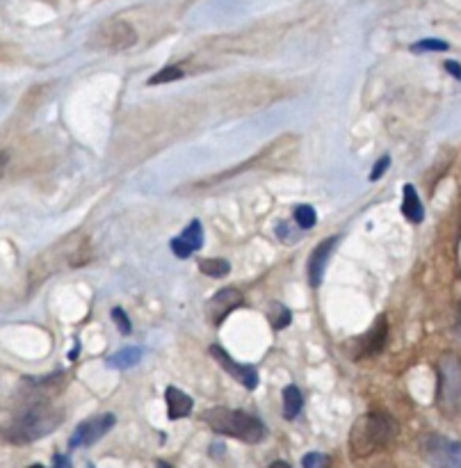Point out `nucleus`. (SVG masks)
Segmentation results:
<instances>
[{
	"instance_id": "19",
	"label": "nucleus",
	"mask_w": 461,
	"mask_h": 468,
	"mask_svg": "<svg viewBox=\"0 0 461 468\" xmlns=\"http://www.w3.org/2000/svg\"><path fill=\"white\" fill-rule=\"evenodd\" d=\"M181 238H183L194 251H196V249H201V247H203V227H201V222H199V220H192V222H190V227L183 229Z\"/></svg>"
},
{
	"instance_id": "11",
	"label": "nucleus",
	"mask_w": 461,
	"mask_h": 468,
	"mask_svg": "<svg viewBox=\"0 0 461 468\" xmlns=\"http://www.w3.org/2000/svg\"><path fill=\"white\" fill-rule=\"evenodd\" d=\"M338 242H341V236L327 238V240L320 242V245L313 249V254L308 256V284H310V288H320V284H322L327 263H329V258H331Z\"/></svg>"
},
{
	"instance_id": "29",
	"label": "nucleus",
	"mask_w": 461,
	"mask_h": 468,
	"mask_svg": "<svg viewBox=\"0 0 461 468\" xmlns=\"http://www.w3.org/2000/svg\"><path fill=\"white\" fill-rule=\"evenodd\" d=\"M270 468H293L288 462H281V460H277V462H272L270 464Z\"/></svg>"
},
{
	"instance_id": "24",
	"label": "nucleus",
	"mask_w": 461,
	"mask_h": 468,
	"mask_svg": "<svg viewBox=\"0 0 461 468\" xmlns=\"http://www.w3.org/2000/svg\"><path fill=\"white\" fill-rule=\"evenodd\" d=\"M302 466L304 468H329L331 466V460L322 453H308V455H304Z\"/></svg>"
},
{
	"instance_id": "10",
	"label": "nucleus",
	"mask_w": 461,
	"mask_h": 468,
	"mask_svg": "<svg viewBox=\"0 0 461 468\" xmlns=\"http://www.w3.org/2000/svg\"><path fill=\"white\" fill-rule=\"evenodd\" d=\"M210 357L217 361L220 366L227 370L235 381H240L247 391H256L258 388V370L253 368V366H242V363H238L227 350L222 348V345H213Z\"/></svg>"
},
{
	"instance_id": "18",
	"label": "nucleus",
	"mask_w": 461,
	"mask_h": 468,
	"mask_svg": "<svg viewBox=\"0 0 461 468\" xmlns=\"http://www.w3.org/2000/svg\"><path fill=\"white\" fill-rule=\"evenodd\" d=\"M295 224L302 231H308V229H313L315 224H317V213H315V208L313 205H297L295 208Z\"/></svg>"
},
{
	"instance_id": "12",
	"label": "nucleus",
	"mask_w": 461,
	"mask_h": 468,
	"mask_svg": "<svg viewBox=\"0 0 461 468\" xmlns=\"http://www.w3.org/2000/svg\"><path fill=\"white\" fill-rule=\"evenodd\" d=\"M165 402H167V416H169V420H178V418L190 416L192 409H194V400L187 396V393H183L181 388H176V386H167Z\"/></svg>"
},
{
	"instance_id": "20",
	"label": "nucleus",
	"mask_w": 461,
	"mask_h": 468,
	"mask_svg": "<svg viewBox=\"0 0 461 468\" xmlns=\"http://www.w3.org/2000/svg\"><path fill=\"white\" fill-rule=\"evenodd\" d=\"M185 76V69L181 67H163L156 76L149 78V85H163V82H174V80H181Z\"/></svg>"
},
{
	"instance_id": "28",
	"label": "nucleus",
	"mask_w": 461,
	"mask_h": 468,
	"mask_svg": "<svg viewBox=\"0 0 461 468\" xmlns=\"http://www.w3.org/2000/svg\"><path fill=\"white\" fill-rule=\"evenodd\" d=\"M446 69H448V73H453L457 80H461V64H459V62L448 60V62H446Z\"/></svg>"
},
{
	"instance_id": "32",
	"label": "nucleus",
	"mask_w": 461,
	"mask_h": 468,
	"mask_svg": "<svg viewBox=\"0 0 461 468\" xmlns=\"http://www.w3.org/2000/svg\"><path fill=\"white\" fill-rule=\"evenodd\" d=\"M27 468H44V466H39V464H34V466H27Z\"/></svg>"
},
{
	"instance_id": "9",
	"label": "nucleus",
	"mask_w": 461,
	"mask_h": 468,
	"mask_svg": "<svg viewBox=\"0 0 461 468\" xmlns=\"http://www.w3.org/2000/svg\"><path fill=\"white\" fill-rule=\"evenodd\" d=\"M242 302H244V297L238 288H233V286L222 288L208 299V304H206V320H208L213 327H220L235 308L242 306Z\"/></svg>"
},
{
	"instance_id": "31",
	"label": "nucleus",
	"mask_w": 461,
	"mask_h": 468,
	"mask_svg": "<svg viewBox=\"0 0 461 468\" xmlns=\"http://www.w3.org/2000/svg\"><path fill=\"white\" fill-rule=\"evenodd\" d=\"M156 468H174V466H172V464H167V462H163V460H160Z\"/></svg>"
},
{
	"instance_id": "1",
	"label": "nucleus",
	"mask_w": 461,
	"mask_h": 468,
	"mask_svg": "<svg viewBox=\"0 0 461 468\" xmlns=\"http://www.w3.org/2000/svg\"><path fill=\"white\" fill-rule=\"evenodd\" d=\"M64 420V411L53 407L49 400H34L12 416L5 427V438L12 445H27L37 438L49 436Z\"/></svg>"
},
{
	"instance_id": "14",
	"label": "nucleus",
	"mask_w": 461,
	"mask_h": 468,
	"mask_svg": "<svg viewBox=\"0 0 461 468\" xmlns=\"http://www.w3.org/2000/svg\"><path fill=\"white\" fill-rule=\"evenodd\" d=\"M402 215L411 224H420L422 220H425V205H422L418 190L411 183L402 187Z\"/></svg>"
},
{
	"instance_id": "17",
	"label": "nucleus",
	"mask_w": 461,
	"mask_h": 468,
	"mask_svg": "<svg viewBox=\"0 0 461 468\" xmlns=\"http://www.w3.org/2000/svg\"><path fill=\"white\" fill-rule=\"evenodd\" d=\"M199 270L208 277L222 279V277H227L231 272V263L229 260H224V258H203V260H199Z\"/></svg>"
},
{
	"instance_id": "16",
	"label": "nucleus",
	"mask_w": 461,
	"mask_h": 468,
	"mask_svg": "<svg viewBox=\"0 0 461 468\" xmlns=\"http://www.w3.org/2000/svg\"><path fill=\"white\" fill-rule=\"evenodd\" d=\"M304 409V396L295 384L284 388V418L286 420H295Z\"/></svg>"
},
{
	"instance_id": "25",
	"label": "nucleus",
	"mask_w": 461,
	"mask_h": 468,
	"mask_svg": "<svg viewBox=\"0 0 461 468\" xmlns=\"http://www.w3.org/2000/svg\"><path fill=\"white\" fill-rule=\"evenodd\" d=\"M169 245H172V251L176 254V258H190L192 254H194V249L187 245V242L178 236V238H174L172 242H169Z\"/></svg>"
},
{
	"instance_id": "4",
	"label": "nucleus",
	"mask_w": 461,
	"mask_h": 468,
	"mask_svg": "<svg viewBox=\"0 0 461 468\" xmlns=\"http://www.w3.org/2000/svg\"><path fill=\"white\" fill-rule=\"evenodd\" d=\"M89 258H91L89 240L84 236H78V233H73V236L64 238L60 245L46 249L44 254L34 260L30 267V284L34 286L37 281L42 284L46 277L58 272L62 267H80L87 263Z\"/></svg>"
},
{
	"instance_id": "5",
	"label": "nucleus",
	"mask_w": 461,
	"mask_h": 468,
	"mask_svg": "<svg viewBox=\"0 0 461 468\" xmlns=\"http://www.w3.org/2000/svg\"><path fill=\"white\" fill-rule=\"evenodd\" d=\"M436 405L448 418L461 416V361L455 354H443L438 361Z\"/></svg>"
},
{
	"instance_id": "8",
	"label": "nucleus",
	"mask_w": 461,
	"mask_h": 468,
	"mask_svg": "<svg viewBox=\"0 0 461 468\" xmlns=\"http://www.w3.org/2000/svg\"><path fill=\"white\" fill-rule=\"evenodd\" d=\"M115 425H117V416H115V414L91 416V418H87V420H82V423L76 427V432H73L71 438H69V445H71V448H87V445H94L96 441H101V438L106 436Z\"/></svg>"
},
{
	"instance_id": "6",
	"label": "nucleus",
	"mask_w": 461,
	"mask_h": 468,
	"mask_svg": "<svg viewBox=\"0 0 461 468\" xmlns=\"http://www.w3.org/2000/svg\"><path fill=\"white\" fill-rule=\"evenodd\" d=\"M137 34L133 30V25H128L121 18H110V21L101 23L96 30L89 37V46H94L96 51H126L130 46H135Z\"/></svg>"
},
{
	"instance_id": "3",
	"label": "nucleus",
	"mask_w": 461,
	"mask_h": 468,
	"mask_svg": "<svg viewBox=\"0 0 461 468\" xmlns=\"http://www.w3.org/2000/svg\"><path fill=\"white\" fill-rule=\"evenodd\" d=\"M203 423L208 425L215 434L240 438L242 443L256 445L267 436V427L260 418L247 414V411L229 409V407H213L203 411Z\"/></svg>"
},
{
	"instance_id": "26",
	"label": "nucleus",
	"mask_w": 461,
	"mask_h": 468,
	"mask_svg": "<svg viewBox=\"0 0 461 468\" xmlns=\"http://www.w3.org/2000/svg\"><path fill=\"white\" fill-rule=\"evenodd\" d=\"M391 167V158L389 156H381L377 163H374V167H372V172H370V181L374 183V181H379L381 179V174L389 170Z\"/></svg>"
},
{
	"instance_id": "23",
	"label": "nucleus",
	"mask_w": 461,
	"mask_h": 468,
	"mask_svg": "<svg viewBox=\"0 0 461 468\" xmlns=\"http://www.w3.org/2000/svg\"><path fill=\"white\" fill-rule=\"evenodd\" d=\"M110 315H112V320L117 322V327H119V331L124 334V336H128L130 331H133V324H130V317L126 315V311L121 306H115L110 311Z\"/></svg>"
},
{
	"instance_id": "7",
	"label": "nucleus",
	"mask_w": 461,
	"mask_h": 468,
	"mask_svg": "<svg viewBox=\"0 0 461 468\" xmlns=\"http://www.w3.org/2000/svg\"><path fill=\"white\" fill-rule=\"evenodd\" d=\"M420 455L431 468H461V443L441 434L422 436Z\"/></svg>"
},
{
	"instance_id": "21",
	"label": "nucleus",
	"mask_w": 461,
	"mask_h": 468,
	"mask_svg": "<svg viewBox=\"0 0 461 468\" xmlns=\"http://www.w3.org/2000/svg\"><path fill=\"white\" fill-rule=\"evenodd\" d=\"M290 317H293V315H290V311L284 304H277V302L270 304V322H272L274 329H284V327H288Z\"/></svg>"
},
{
	"instance_id": "2",
	"label": "nucleus",
	"mask_w": 461,
	"mask_h": 468,
	"mask_svg": "<svg viewBox=\"0 0 461 468\" xmlns=\"http://www.w3.org/2000/svg\"><path fill=\"white\" fill-rule=\"evenodd\" d=\"M395 436H398V423L389 414L372 411V414H365L354 423L350 432V450L354 457L363 460V457H370L389 448L395 441Z\"/></svg>"
},
{
	"instance_id": "13",
	"label": "nucleus",
	"mask_w": 461,
	"mask_h": 468,
	"mask_svg": "<svg viewBox=\"0 0 461 468\" xmlns=\"http://www.w3.org/2000/svg\"><path fill=\"white\" fill-rule=\"evenodd\" d=\"M386 336H389V322H386V317H377V322L370 329V334L365 336L363 343H361V352L356 354V357H372V354H379L386 345Z\"/></svg>"
},
{
	"instance_id": "27",
	"label": "nucleus",
	"mask_w": 461,
	"mask_h": 468,
	"mask_svg": "<svg viewBox=\"0 0 461 468\" xmlns=\"http://www.w3.org/2000/svg\"><path fill=\"white\" fill-rule=\"evenodd\" d=\"M53 466H55V468H73L67 455H55V457H53Z\"/></svg>"
},
{
	"instance_id": "15",
	"label": "nucleus",
	"mask_w": 461,
	"mask_h": 468,
	"mask_svg": "<svg viewBox=\"0 0 461 468\" xmlns=\"http://www.w3.org/2000/svg\"><path fill=\"white\" fill-rule=\"evenodd\" d=\"M144 350L137 348V345H133V348H124L119 350L117 354H112V357H108L106 366L108 368H115V370H126V368H133L139 363V359H142Z\"/></svg>"
},
{
	"instance_id": "30",
	"label": "nucleus",
	"mask_w": 461,
	"mask_h": 468,
	"mask_svg": "<svg viewBox=\"0 0 461 468\" xmlns=\"http://www.w3.org/2000/svg\"><path fill=\"white\" fill-rule=\"evenodd\" d=\"M78 354H80V343L76 341V348H73V350H71V354H69V359H71V361H76V359H78Z\"/></svg>"
},
{
	"instance_id": "22",
	"label": "nucleus",
	"mask_w": 461,
	"mask_h": 468,
	"mask_svg": "<svg viewBox=\"0 0 461 468\" xmlns=\"http://www.w3.org/2000/svg\"><path fill=\"white\" fill-rule=\"evenodd\" d=\"M450 46L448 42H441V39H422V42H416L411 46L413 53H438V51H448Z\"/></svg>"
}]
</instances>
